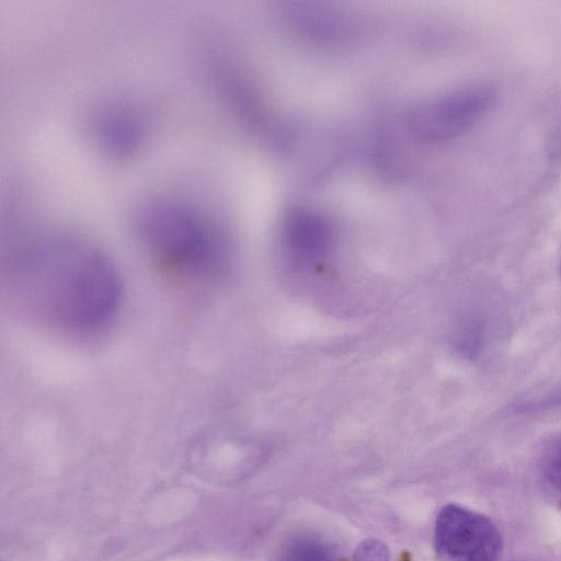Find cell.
<instances>
[{
	"label": "cell",
	"mask_w": 561,
	"mask_h": 561,
	"mask_svg": "<svg viewBox=\"0 0 561 561\" xmlns=\"http://www.w3.org/2000/svg\"><path fill=\"white\" fill-rule=\"evenodd\" d=\"M541 469L546 480L561 492V435L547 447Z\"/></svg>",
	"instance_id": "ba28073f"
},
{
	"label": "cell",
	"mask_w": 561,
	"mask_h": 561,
	"mask_svg": "<svg viewBox=\"0 0 561 561\" xmlns=\"http://www.w3.org/2000/svg\"><path fill=\"white\" fill-rule=\"evenodd\" d=\"M9 288L27 310L59 329L91 332L110 322L121 298L112 262L84 239L35 231L9 255Z\"/></svg>",
	"instance_id": "6da1fadb"
},
{
	"label": "cell",
	"mask_w": 561,
	"mask_h": 561,
	"mask_svg": "<svg viewBox=\"0 0 561 561\" xmlns=\"http://www.w3.org/2000/svg\"><path fill=\"white\" fill-rule=\"evenodd\" d=\"M496 99L490 83H473L431 100L409 118L412 133L424 140H445L468 130Z\"/></svg>",
	"instance_id": "277c9868"
},
{
	"label": "cell",
	"mask_w": 561,
	"mask_h": 561,
	"mask_svg": "<svg viewBox=\"0 0 561 561\" xmlns=\"http://www.w3.org/2000/svg\"><path fill=\"white\" fill-rule=\"evenodd\" d=\"M284 239L290 253L298 260L321 262L331 245L332 232L328 221L310 210H295L284 224Z\"/></svg>",
	"instance_id": "5b68a950"
},
{
	"label": "cell",
	"mask_w": 561,
	"mask_h": 561,
	"mask_svg": "<svg viewBox=\"0 0 561 561\" xmlns=\"http://www.w3.org/2000/svg\"><path fill=\"white\" fill-rule=\"evenodd\" d=\"M390 552L386 543L378 539H367L357 546L353 561H389Z\"/></svg>",
	"instance_id": "30bf717a"
},
{
	"label": "cell",
	"mask_w": 561,
	"mask_h": 561,
	"mask_svg": "<svg viewBox=\"0 0 561 561\" xmlns=\"http://www.w3.org/2000/svg\"><path fill=\"white\" fill-rule=\"evenodd\" d=\"M285 561H332L328 549L318 541L296 542L288 551Z\"/></svg>",
	"instance_id": "9c48e42d"
},
{
	"label": "cell",
	"mask_w": 561,
	"mask_h": 561,
	"mask_svg": "<svg viewBox=\"0 0 561 561\" xmlns=\"http://www.w3.org/2000/svg\"><path fill=\"white\" fill-rule=\"evenodd\" d=\"M133 222L151 263L169 282L197 289L225 275L227 240L217 224L191 202L148 197L135 208Z\"/></svg>",
	"instance_id": "7a4b0ae2"
},
{
	"label": "cell",
	"mask_w": 561,
	"mask_h": 561,
	"mask_svg": "<svg viewBox=\"0 0 561 561\" xmlns=\"http://www.w3.org/2000/svg\"><path fill=\"white\" fill-rule=\"evenodd\" d=\"M483 341V327L479 320L468 319L461 324L456 337V345L459 352L467 356H476Z\"/></svg>",
	"instance_id": "52a82bcc"
},
{
	"label": "cell",
	"mask_w": 561,
	"mask_h": 561,
	"mask_svg": "<svg viewBox=\"0 0 561 561\" xmlns=\"http://www.w3.org/2000/svg\"><path fill=\"white\" fill-rule=\"evenodd\" d=\"M534 407L539 408H561V390L552 393L548 398L539 401Z\"/></svg>",
	"instance_id": "8fae6325"
},
{
	"label": "cell",
	"mask_w": 561,
	"mask_h": 561,
	"mask_svg": "<svg viewBox=\"0 0 561 561\" xmlns=\"http://www.w3.org/2000/svg\"><path fill=\"white\" fill-rule=\"evenodd\" d=\"M434 549L442 561H500L503 540L488 516L451 503L437 514Z\"/></svg>",
	"instance_id": "3957f363"
},
{
	"label": "cell",
	"mask_w": 561,
	"mask_h": 561,
	"mask_svg": "<svg viewBox=\"0 0 561 561\" xmlns=\"http://www.w3.org/2000/svg\"><path fill=\"white\" fill-rule=\"evenodd\" d=\"M92 125L96 140L104 149L114 153L135 149L145 133L140 119L133 112L119 107L101 110Z\"/></svg>",
	"instance_id": "8992f818"
}]
</instances>
